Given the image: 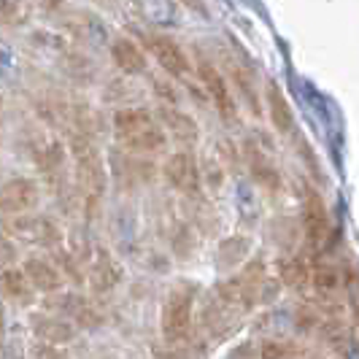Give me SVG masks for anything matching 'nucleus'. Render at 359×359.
Masks as SVG:
<instances>
[{
	"label": "nucleus",
	"mask_w": 359,
	"mask_h": 359,
	"mask_svg": "<svg viewBox=\"0 0 359 359\" xmlns=\"http://www.w3.org/2000/svg\"><path fill=\"white\" fill-rule=\"evenodd\" d=\"M114 135L130 154H138V157L157 154L168 146L165 133L154 122L151 111H146L144 106L119 108L114 114Z\"/></svg>",
	"instance_id": "nucleus-1"
},
{
	"label": "nucleus",
	"mask_w": 359,
	"mask_h": 359,
	"mask_svg": "<svg viewBox=\"0 0 359 359\" xmlns=\"http://www.w3.org/2000/svg\"><path fill=\"white\" fill-rule=\"evenodd\" d=\"M198 284L179 281L168 292L165 306L160 313V330L165 346H187L195 330V300H198Z\"/></svg>",
	"instance_id": "nucleus-2"
},
{
	"label": "nucleus",
	"mask_w": 359,
	"mask_h": 359,
	"mask_svg": "<svg viewBox=\"0 0 359 359\" xmlns=\"http://www.w3.org/2000/svg\"><path fill=\"white\" fill-rule=\"evenodd\" d=\"M243 162L252 173V187H259L268 195H278L281 192V170L273 162V146H270L268 135L254 130L243 138Z\"/></svg>",
	"instance_id": "nucleus-3"
},
{
	"label": "nucleus",
	"mask_w": 359,
	"mask_h": 359,
	"mask_svg": "<svg viewBox=\"0 0 359 359\" xmlns=\"http://www.w3.org/2000/svg\"><path fill=\"white\" fill-rule=\"evenodd\" d=\"M6 233L14 243H27V246H38V249H57L62 246L65 235L60 230V224L54 222L52 216L46 214H25L14 216L6 222Z\"/></svg>",
	"instance_id": "nucleus-4"
},
{
	"label": "nucleus",
	"mask_w": 359,
	"mask_h": 359,
	"mask_svg": "<svg viewBox=\"0 0 359 359\" xmlns=\"http://www.w3.org/2000/svg\"><path fill=\"white\" fill-rule=\"evenodd\" d=\"M43 311L52 313V316H60L65 322H71L76 330H97L103 327V313L95 308L92 300L76 294V292H57L52 297L43 300Z\"/></svg>",
	"instance_id": "nucleus-5"
},
{
	"label": "nucleus",
	"mask_w": 359,
	"mask_h": 359,
	"mask_svg": "<svg viewBox=\"0 0 359 359\" xmlns=\"http://www.w3.org/2000/svg\"><path fill=\"white\" fill-rule=\"evenodd\" d=\"M222 62H224V79L230 84V90H235L241 95V100L252 108L254 116L262 114V106H259V90H257V71H254L252 60L238 49H227L222 52Z\"/></svg>",
	"instance_id": "nucleus-6"
},
{
	"label": "nucleus",
	"mask_w": 359,
	"mask_h": 359,
	"mask_svg": "<svg viewBox=\"0 0 359 359\" xmlns=\"http://www.w3.org/2000/svg\"><path fill=\"white\" fill-rule=\"evenodd\" d=\"M198 76H200V84L203 90L208 95V100L214 103L216 114L227 122V125H238V103L233 97V90L227 84V79L222 76V71L216 68L214 60L208 57H198Z\"/></svg>",
	"instance_id": "nucleus-7"
},
{
	"label": "nucleus",
	"mask_w": 359,
	"mask_h": 359,
	"mask_svg": "<svg viewBox=\"0 0 359 359\" xmlns=\"http://www.w3.org/2000/svg\"><path fill=\"white\" fill-rule=\"evenodd\" d=\"M165 181L187 198L198 200L203 192V179H200V162L192 151H176L170 154L165 168H162Z\"/></svg>",
	"instance_id": "nucleus-8"
},
{
	"label": "nucleus",
	"mask_w": 359,
	"mask_h": 359,
	"mask_svg": "<svg viewBox=\"0 0 359 359\" xmlns=\"http://www.w3.org/2000/svg\"><path fill=\"white\" fill-rule=\"evenodd\" d=\"M144 46L151 52L154 62L165 73H170L176 79H187L192 73V60H189V54L181 49V43L176 38L165 36V33H146Z\"/></svg>",
	"instance_id": "nucleus-9"
},
{
	"label": "nucleus",
	"mask_w": 359,
	"mask_h": 359,
	"mask_svg": "<svg viewBox=\"0 0 359 359\" xmlns=\"http://www.w3.org/2000/svg\"><path fill=\"white\" fill-rule=\"evenodd\" d=\"M125 278V265L119 257L108 249H95L90 257V270L84 273V284L92 289V294H108L122 284Z\"/></svg>",
	"instance_id": "nucleus-10"
},
{
	"label": "nucleus",
	"mask_w": 359,
	"mask_h": 359,
	"mask_svg": "<svg viewBox=\"0 0 359 359\" xmlns=\"http://www.w3.org/2000/svg\"><path fill=\"white\" fill-rule=\"evenodd\" d=\"M300 233L306 235L311 249H322L324 238L330 233V214L324 205L322 195L308 187L303 189V203H300Z\"/></svg>",
	"instance_id": "nucleus-11"
},
{
	"label": "nucleus",
	"mask_w": 359,
	"mask_h": 359,
	"mask_svg": "<svg viewBox=\"0 0 359 359\" xmlns=\"http://www.w3.org/2000/svg\"><path fill=\"white\" fill-rule=\"evenodd\" d=\"M41 203V184L33 179H11L0 184V216L14 219V216L30 214Z\"/></svg>",
	"instance_id": "nucleus-12"
},
{
	"label": "nucleus",
	"mask_w": 359,
	"mask_h": 359,
	"mask_svg": "<svg viewBox=\"0 0 359 359\" xmlns=\"http://www.w3.org/2000/svg\"><path fill=\"white\" fill-rule=\"evenodd\" d=\"M154 122L160 125V130L165 133V138H170L173 144L181 146V151H192L200 141V127L195 122V116H189L181 108H168L160 106L154 114Z\"/></svg>",
	"instance_id": "nucleus-13"
},
{
	"label": "nucleus",
	"mask_w": 359,
	"mask_h": 359,
	"mask_svg": "<svg viewBox=\"0 0 359 359\" xmlns=\"http://www.w3.org/2000/svg\"><path fill=\"white\" fill-rule=\"evenodd\" d=\"M243 313H238L230 303H224L219 294H211V297H205L203 300V306H200V327L211 335V338H227L230 332L235 330V324L241 319Z\"/></svg>",
	"instance_id": "nucleus-14"
},
{
	"label": "nucleus",
	"mask_w": 359,
	"mask_h": 359,
	"mask_svg": "<svg viewBox=\"0 0 359 359\" xmlns=\"http://www.w3.org/2000/svg\"><path fill=\"white\" fill-rule=\"evenodd\" d=\"M30 332H33V338L38 343H46V346H68V343L76 341V335H79V330L73 327L71 322H65V319H60V316H52V313H46V311H36V313H30Z\"/></svg>",
	"instance_id": "nucleus-15"
},
{
	"label": "nucleus",
	"mask_w": 359,
	"mask_h": 359,
	"mask_svg": "<svg viewBox=\"0 0 359 359\" xmlns=\"http://www.w3.org/2000/svg\"><path fill=\"white\" fill-rule=\"evenodd\" d=\"M22 273H25V278L30 281V287L33 292H41V294H46V297H52L57 292H62L65 287V281H62V276L57 273L52 262L46 259V257H27L25 262H22Z\"/></svg>",
	"instance_id": "nucleus-16"
},
{
	"label": "nucleus",
	"mask_w": 359,
	"mask_h": 359,
	"mask_svg": "<svg viewBox=\"0 0 359 359\" xmlns=\"http://www.w3.org/2000/svg\"><path fill=\"white\" fill-rule=\"evenodd\" d=\"M265 106H268L270 125L278 135H292L297 130V119H294V108L289 106L287 95L281 90L278 81L270 79L265 84Z\"/></svg>",
	"instance_id": "nucleus-17"
},
{
	"label": "nucleus",
	"mask_w": 359,
	"mask_h": 359,
	"mask_svg": "<svg viewBox=\"0 0 359 359\" xmlns=\"http://www.w3.org/2000/svg\"><path fill=\"white\" fill-rule=\"evenodd\" d=\"M254 249V241L249 235H227L216 246V270L219 273H233L241 265H246L249 254Z\"/></svg>",
	"instance_id": "nucleus-18"
},
{
	"label": "nucleus",
	"mask_w": 359,
	"mask_h": 359,
	"mask_svg": "<svg viewBox=\"0 0 359 359\" xmlns=\"http://www.w3.org/2000/svg\"><path fill=\"white\" fill-rule=\"evenodd\" d=\"M108 49H111L114 65L125 73V76H144V73L149 71V62H146L144 49H141L133 38H127V36L114 38Z\"/></svg>",
	"instance_id": "nucleus-19"
},
{
	"label": "nucleus",
	"mask_w": 359,
	"mask_h": 359,
	"mask_svg": "<svg viewBox=\"0 0 359 359\" xmlns=\"http://www.w3.org/2000/svg\"><path fill=\"white\" fill-rule=\"evenodd\" d=\"M0 297L3 300H11L19 308H27L36 303V292H33L30 281L25 278V273L17 265L0 273Z\"/></svg>",
	"instance_id": "nucleus-20"
},
{
	"label": "nucleus",
	"mask_w": 359,
	"mask_h": 359,
	"mask_svg": "<svg viewBox=\"0 0 359 359\" xmlns=\"http://www.w3.org/2000/svg\"><path fill=\"white\" fill-rule=\"evenodd\" d=\"M300 235H303V233H300L297 219H292V216H276V219H270L268 238H270V243H273L278 252H284V257L297 254Z\"/></svg>",
	"instance_id": "nucleus-21"
},
{
	"label": "nucleus",
	"mask_w": 359,
	"mask_h": 359,
	"mask_svg": "<svg viewBox=\"0 0 359 359\" xmlns=\"http://www.w3.org/2000/svg\"><path fill=\"white\" fill-rule=\"evenodd\" d=\"M311 281V262L300 254L278 259V284L289 289H303Z\"/></svg>",
	"instance_id": "nucleus-22"
},
{
	"label": "nucleus",
	"mask_w": 359,
	"mask_h": 359,
	"mask_svg": "<svg viewBox=\"0 0 359 359\" xmlns=\"http://www.w3.org/2000/svg\"><path fill=\"white\" fill-rule=\"evenodd\" d=\"M68 106H71V100H65L60 95H43V97L36 100V114L46 125L68 127Z\"/></svg>",
	"instance_id": "nucleus-23"
},
{
	"label": "nucleus",
	"mask_w": 359,
	"mask_h": 359,
	"mask_svg": "<svg viewBox=\"0 0 359 359\" xmlns=\"http://www.w3.org/2000/svg\"><path fill=\"white\" fill-rule=\"evenodd\" d=\"M144 97V90L135 87L133 81L125 79H116V81H108L106 92H103V100L111 106H122V108H135V103Z\"/></svg>",
	"instance_id": "nucleus-24"
},
{
	"label": "nucleus",
	"mask_w": 359,
	"mask_h": 359,
	"mask_svg": "<svg viewBox=\"0 0 359 359\" xmlns=\"http://www.w3.org/2000/svg\"><path fill=\"white\" fill-rule=\"evenodd\" d=\"M49 262H52L54 268H57V273L62 276V281H71L76 287H84V268H81V262H79L65 246L52 249V259H49Z\"/></svg>",
	"instance_id": "nucleus-25"
},
{
	"label": "nucleus",
	"mask_w": 359,
	"mask_h": 359,
	"mask_svg": "<svg viewBox=\"0 0 359 359\" xmlns=\"http://www.w3.org/2000/svg\"><path fill=\"white\" fill-rule=\"evenodd\" d=\"M114 173L119 179H125L127 184H146V181L154 179V165L146 157H138V154H125L122 170H114Z\"/></svg>",
	"instance_id": "nucleus-26"
},
{
	"label": "nucleus",
	"mask_w": 359,
	"mask_h": 359,
	"mask_svg": "<svg viewBox=\"0 0 359 359\" xmlns=\"http://www.w3.org/2000/svg\"><path fill=\"white\" fill-rule=\"evenodd\" d=\"M170 246L179 259H192V254L198 252V235L189 227V222H179L170 235Z\"/></svg>",
	"instance_id": "nucleus-27"
},
{
	"label": "nucleus",
	"mask_w": 359,
	"mask_h": 359,
	"mask_svg": "<svg viewBox=\"0 0 359 359\" xmlns=\"http://www.w3.org/2000/svg\"><path fill=\"white\" fill-rule=\"evenodd\" d=\"M235 208L241 214V222H254L259 214V200L254 195L252 181H238L235 184Z\"/></svg>",
	"instance_id": "nucleus-28"
},
{
	"label": "nucleus",
	"mask_w": 359,
	"mask_h": 359,
	"mask_svg": "<svg viewBox=\"0 0 359 359\" xmlns=\"http://www.w3.org/2000/svg\"><path fill=\"white\" fill-rule=\"evenodd\" d=\"M73 27H76V36L84 38V41H90V43H106V27H103V22L97 17H92V14H81V17L73 19Z\"/></svg>",
	"instance_id": "nucleus-29"
},
{
	"label": "nucleus",
	"mask_w": 359,
	"mask_h": 359,
	"mask_svg": "<svg viewBox=\"0 0 359 359\" xmlns=\"http://www.w3.org/2000/svg\"><path fill=\"white\" fill-rule=\"evenodd\" d=\"M138 11L149 17V22L154 25H176L179 22V6L176 3H144L138 6Z\"/></svg>",
	"instance_id": "nucleus-30"
},
{
	"label": "nucleus",
	"mask_w": 359,
	"mask_h": 359,
	"mask_svg": "<svg viewBox=\"0 0 359 359\" xmlns=\"http://www.w3.org/2000/svg\"><path fill=\"white\" fill-rule=\"evenodd\" d=\"M62 65H65L68 76L76 79V81H81V84L90 81L92 76H95V65H92L87 57H81V54H76V52L62 54Z\"/></svg>",
	"instance_id": "nucleus-31"
},
{
	"label": "nucleus",
	"mask_w": 359,
	"mask_h": 359,
	"mask_svg": "<svg viewBox=\"0 0 359 359\" xmlns=\"http://www.w3.org/2000/svg\"><path fill=\"white\" fill-rule=\"evenodd\" d=\"M151 92H154V97L160 100L162 106H168V108L179 106L181 97L173 81H168V79H162V76H151Z\"/></svg>",
	"instance_id": "nucleus-32"
},
{
	"label": "nucleus",
	"mask_w": 359,
	"mask_h": 359,
	"mask_svg": "<svg viewBox=\"0 0 359 359\" xmlns=\"http://www.w3.org/2000/svg\"><path fill=\"white\" fill-rule=\"evenodd\" d=\"M27 19L25 3H0V27H19Z\"/></svg>",
	"instance_id": "nucleus-33"
},
{
	"label": "nucleus",
	"mask_w": 359,
	"mask_h": 359,
	"mask_svg": "<svg viewBox=\"0 0 359 359\" xmlns=\"http://www.w3.org/2000/svg\"><path fill=\"white\" fill-rule=\"evenodd\" d=\"M25 357L30 359H71L68 354V348H62V346H46V343H33L27 351H25Z\"/></svg>",
	"instance_id": "nucleus-34"
},
{
	"label": "nucleus",
	"mask_w": 359,
	"mask_h": 359,
	"mask_svg": "<svg viewBox=\"0 0 359 359\" xmlns=\"http://www.w3.org/2000/svg\"><path fill=\"white\" fill-rule=\"evenodd\" d=\"M17 73H19V65L14 52H11V46L0 43V79H14Z\"/></svg>",
	"instance_id": "nucleus-35"
},
{
	"label": "nucleus",
	"mask_w": 359,
	"mask_h": 359,
	"mask_svg": "<svg viewBox=\"0 0 359 359\" xmlns=\"http://www.w3.org/2000/svg\"><path fill=\"white\" fill-rule=\"evenodd\" d=\"M14 262H17V243L8 235H0V273L14 268Z\"/></svg>",
	"instance_id": "nucleus-36"
},
{
	"label": "nucleus",
	"mask_w": 359,
	"mask_h": 359,
	"mask_svg": "<svg viewBox=\"0 0 359 359\" xmlns=\"http://www.w3.org/2000/svg\"><path fill=\"white\" fill-rule=\"evenodd\" d=\"M297 151L303 154V160L308 162V168H311V173H313V179H322V168H319V162H316V154H313V149L308 144L306 138L297 133Z\"/></svg>",
	"instance_id": "nucleus-37"
},
{
	"label": "nucleus",
	"mask_w": 359,
	"mask_h": 359,
	"mask_svg": "<svg viewBox=\"0 0 359 359\" xmlns=\"http://www.w3.org/2000/svg\"><path fill=\"white\" fill-rule=\"evenodd\" d=\"M154 359H195L187 346H154Z\"/></svg>",
	"instance_id": "nucleus-38"
},
{
	"label": "nucleus",
	"mask_w": 359,
	"mask_h": 359,
	"mask_svg": "<svg viewBox=\"0 0 359 359\" xmlns=\"http://www.w3.org/2000/svg\"><path fill=\"white\" fill-rule=\"evenodd\" d=\"M224 359H257V346H254V341H241L227 351Z\"/></svg>",
	"instance_id": "nucleus-39"
},
{
	"label": "nucleus",
	"mask_w": 359,
	"mask_h": 359,
	"mask_svg": "<svg viewBox=\"0 0 359 359\" xmlns=\"http://www.w3.org/2000/svg\"><path fill=\"white\" fill-rule=\"evenodd\" d=\"M0 359H27L25 357V348H22V343L19 341H8L3 346V354Z\"/></svg>",
	"instance_id": "nucleus-40"
},
{
	"label": "nucleus",
	"mask_w": 359,
	"mask_h": 359,
	"mask_svg": "<svg viewBox=\"0 0 359 359\" xmlns=\"http://www.w3.org/2000/svg\"><path fill=\"white\" fill-rule=\"evenodd\" d=\"M219 154L227 160V165H230V160L238 162V151H235V146L230 141H219Z\"/></svg>",
	"instance_id": "nucleus-41"
},
{
	"label": "nucleus",
	"mask_w": 359,
	"mask_h": 359,
	"mask_svg": "<svg viewBox=\"0 0 359 359\" xmlns=\"http://www.w3.org/2000/svg\"><path fill=\"white\" fill-rule=\"evenodd\" d=\"M3 335H6V303L0 297V341H3Z\"/></svg>",
	"instance_id": "nucleus-42"
},
{
	"label": "nucleus",
	"mask_w": 359,
	"mask_h": 359,
	"mask_svg": "<svg viewBox=\"0 0 359 359\" xmlns=\"http://www.w3.org/2000/svg\"><path fill=\"white\" fill-rule=\"evenodd\" d=\"M292 359H322V357H319L316 351H306V348H300V351H297Z\"/></svg>",
	"instance_id": "nucleus-43"
},
{
	"label": "nucleus",
	"mask_w": 359,
	"mask_h": 359,
	"mask_svg": "<svg viewBox=\"0 0 359 359\" xmlns=\"http://www.w3.org/2000/svg\"><path fill=\"white\" fill-rule=\"evenodd\" d=\"M0 116H3V95H0Z\"/></svg>",
	"instance_id": "nucleus-44"
}]
</instances>
